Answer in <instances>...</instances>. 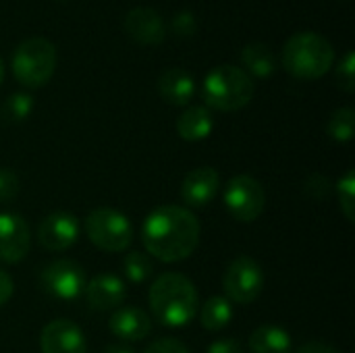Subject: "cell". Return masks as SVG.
<instances>
[{
	"label": "cell",
	"instance_id": "cell-1",
	"mask_svg": "<svg viewBox=\"0 0 355 353\" xmlns=\"http://www.w3.org/2000/svg\"><path fill=\"white\" fill-rule=\"evenodd\" d=\"M200 221L189 208L183 206H158L141 225V241L160 262H181L189 258L200 246Z\"/></svg>",
	"mask_w": 355,
	"mask_h": 353
},
{
	"label": "cell",
	"instance_id": "cell-2",
	"mask_svg": "<svg viewBox=\"0 0 355 353\" xmlns=\"http://www.w3.org/2000/svg\"><path fill=\"white\" fill-rule=\"evenodd\" d=\"M152 316L171 329L187 327L200 308V298L196 285L179 273H164L160 275L148 293Z\"/></svg>",
	"mask_w": 355,
	"mask_h": 353
},
{
	"label": "cell",
	"instance_id": "cell-3",
	"mask_svg": "<svg viewBox=\"0 0 355 353\" xmlns=\"http://www.w3.org/2000/svg\"><path fill=\"white\" fill-rule=\"evenodd\" d=\"M335 60L333 44L314 31L293 33L283 46V67L297 79H320Z\"/></svg>",
	"mask_w": 355,
	"mask_h": 353
},
{
	"label": "cell",
	"instance_id": "cell-4",
	"mask_svg": "<svg viewBox=\"0 0 355 353\" xmlns=\"http://www.w3.org/2000/svg\"><path fill=\"white\" fill-rule=\"evenodd\" d=\"M256 94L254 79L235 64H218L214 67L202 83V96L208 108L235 112L245 108Z\"/></svg>",
	"mask_w": 355,
	"mask_h": 353
},
{
	"label": "cell",
	"instance_id": "cell-5",
	"mask_svg": "<svg viewBox=\"0 0 355 353\" xmlns=\"http://www.w3.org/2000/svg\"><path fill=\"white\" fill-rule=\"evenodd\" d=\"M12 75L29 89L46 85L56 71V48L48 37L33 35L23 40L10 60Z\"/></svg>",
	"mask_w": 355,
	"mask_h": 353
},
{
	"label": "cell",
	"instance_id": "cell-6",
	"mask_svg": "<svg viewBox=\"0 0 355 353\" xmlns=\"http://www.w3.org/2000/svg\"><path fill=\"white\" fill-rule=\"evenodd\" d=\"M87 239L102 252H125L133 241L131 221L114 208H96L85 218Z\"/></svg>",
	"mask_w": 355,
	"mask_h": 353
},
{
	"label": "cell",
	"instance_id": "cell-7",
	"mask_svg": "<svg viewBox=\"0 0 355 353\" xmlns=\"http://www.w3.org/2000/svg\"><path fill=\"white\" fill-rule=\"evenodd\" d=\"M223 289H225V298L231 304L248 306L256 302L264 289L262 266L248 256L235 258L223 275Z\"/></svg>",
	"mask_w": 355,
	"mask_h": 353
},
{
	"label": "cell",
	"instance_id": "cell-8",
	"mask_svg": "<svg viewBox=\"0 0 355 353\" xmlns=\"http://www.w3.org/2000/svg\"><path fill=\"white\" fill-rule=\"evenodd\" d=\"M223 200L229 214L239 223H254L256 218H260L266 206V193L262 183L250 175L233 177L225 187Z\"/></svg>",
	"mask_w": 355,
	"mask_h": 353
},
{
	"label": "cell",
	"instance_id": "cell-9",
	"mask_svg": "<svg viewBox=\"0 0 355 353\" xmlns=\"http://www.w3.org/2000/svg\"><path fill=\"white\" fill-rule=\"evenodd\" d=\"M40 281L48 295L62 302H73L83 293L87 277L81 264L73 260H54L42 270Z\"/></svg>",
	"mask_w": 355,
	"mask_h": 353
},
{
	"label": "cell",
	"instance_id": "cell-10",
	"mask_svg": "<svg viewBox=\"0 0 355 353\" xmlns=\"http://www.w3.org/2000/svg\"><path fill=\"white\" fill-rule=\"evenodd\" d=\"M79 237V223L69 212H50L37 225V241L46 252H64Z\"/></svg>",
	"mask_w": 355,
	"mask_h": 353
},
{
	"label": "cell",
	"instance_id": "cell-11",
	"mask_svg": "<svg viewBox=\"0 0 355 353\" xmlns=\"http://www.w3.org/2000/svg\"><path fill=\"white\" fill-rule=\"evenodd\" d=\"M31 246L29 225L12 212H0V262H21Z\"/></svg>",
	"mask_w": 355,
	"mask_h": 353
},
{
	"label": "cell",
	"instance_id": "cell-12",
	"mask_svg": "<svg viewBox=\"0 0 355 353\" xmlns=\"http://www.w3.org/2000/svg\"><path fill=\"white\" fill-rule=\"evenodd\" d=\"M125 31L129 37L144 46H158L164 42L166 25L156 8L150 6H135L125 15Z\"/></svg>",
	"mask_w": 355,
	"mask_h": 353
},
{
	"label": "cell",
	"instance_id": "cell-13",
	"mask_svg": "<svg viewBox=\"0 0 355 353\" xmlns=\"http://www.w3.org/2000/svg\"><path fill=\"white\" fill-rule=\"evenodd\" d=\"M42 353H85L87 343L81 329L64 318L52 320L40 335Z\"/></svg>",
	"mask_w": 355,
	"mask_h": 353
},
{
	"label": "cell",
	"instance_id": "cell-14",
	"mask_svg": "<svg viewBox=\"0 0 355 353\" xmlns=\"http://www.w3.org/2000/svg\"><path fill=\"white\" fill-rule=\"evenodd\" d=\"M220 189V175L212 166H198L185 175L181 185V198L191 208L208 206Z\"/></svg>",
	"mask_w": 355,
	"mask_h": 353
},
{
	"label": "cell",
	"instance_id": "cell-15",
	"mask_svg": "<svg viewBox=\"0 0 355 353\" xmlns=\"http://www.w3.org/2000/svg\"><path fill=\"white\" fill-rule=\"evenodd\" d=\"M85 302L89 308L98 310V312H106V310H114L119 308L125 298H127V289L121 277L116 275H98L92 281L85 283L83 289Z\"/></svg>",
	"mask_w": 355,
	"mask_h": 353
},
{
	"label": "cell",
	"instance_id": "cell-16",
	"mask_svg": "<svg viewBox=\"0 0 355 353\" xmlns=\"http://www.w3.org/2000/svg\"><path fill=\"white\" fill-rule=\"evenodd\" d=\"M108 329L114 337L135 343L141 341L150 335L152 331V318L148 312H144L141 308L135 306H127V308H119L110 320H108Z\"/></svg>",
	"mask_w": 355,
	"mask_h": 353
},
{
	"label": "cell",
	"instance_id": "cell-17",
	"mask_svg": "<svg viewBox=\"0 0 355 353\" xmlns=\"http://www.w3.org/2000/svg\"><path fill=\"white\" fill-rule=\"evenodd\" d=\"M158 94L164 102L173 106H185L191 102L196 94V81L193 75L185 69L173 67L160 73L158 77Z\"/></svg>",
	"mask_w": 355,
	"mask_h": 353
},
{
	"label": "cell",
	"instance_id": "cell-18",
	"mask_svg": "<svg viewBox=\"0 0 355 353\" xmlns=\"http://www.w3.org/2000/svg\"><path fill=\"white\" fill-rule=\"evenodd\" d=\"M214 129V117L208 106H189L177 119V133L185 141H202Z\"/></svg>",
	"mask_w": 355,
	"mask_h": 353
},
{
	"label": "cell",
	"instance_id": "cell-19",
	"mask_svg": "<svg viewBox=\"0 0 355 353\" xmlns=\"http://www.w3.org/2000/svg\"><path fill=\"white\" fill-rule=\"evenodd\" d=\"M241 62H243V71L254 79H268L275 69H277V60H275V52L264 44V42H252L241 50Z\"/></svg>",
	"mask_w": 355,
	"mask_h": 353
},
{
	"label": "cell",
	"instance_id": "cell-20",
	"mask_svg": "<svg viewBox=\"0 0 355 353\" xmlns=\"http://www.w3.org/2000/svg\"><path fill=\"white\" fill-rule=\"evenodd\" d=\"M250 353H291V337L277 325L258 327L250 337Z\"/></svg>",
	"mask_w": 355,
	"mask_h": 353
},
{
	"label": "cell",
	"instance_id": "cell-21",
	"mask_svg": "<svg viewBox=\"0 0 355 353\" xmlns=\"http://www.w3.org/2000/svg\"><path fill=\"white\" fill-rule=\"evenodd\" d=\"M233 320V304L225 295H212L200 310V322L206 331L218 333Z\"/></svg>",
	"mask_w": 355,
	"mask_h": 353
},
{
	"label": "cell",
	"instance_id": "cell-22",
	"mask_svg": "<svg viewBox=\"0 0 355 353\" xmlns=\"http://www.w3.org/2000/svg\"><path fill=\"white\" fill-rule=\"evenodd\" d=\"M354 129H355V112L352 106H343V108H337L329 123H327V133L331 135L333 141H339V144H347L354 139Z\"/></svg>",
	"mask_w": 355,
	"mask_h": 353
},
{
	"label": "cell",
	"instance_id": "cell-23",
	"mask_svg": "<svg viewBox=\"0 0 355 353\" xmlns=\"http://www.w3.org/2000/svg\"><path fill=\"white\" fill-rule=\"evenodd\" d=\"M152 260L144 252H129L123 258V273L125 279L133 285H141L152 277Z\"/></svg>",
	"mask_w": 355,
	"mask_h": 353
},
{
	"label": "cell",
	"instance_id": "cell-24",
	"mask_svg": "<svg viewBox=\"0 0 355 353\" xmlns=\"http://www.w3.org/2000/svg\"><path fill=\"white\" fill-rule=\"evenodd\" d=\"M33 110V98L25 92H15L10 94L4 104H2V114L4 119H8L10 123H21L25 121Z\"/></svg>",
	"mask_w": 355,
	"mask_h": 353
},
{
	"label": "cell",
	"instance_id": "cell-25",
	"mask_svg": "<svg viewBox=\"0 0 355 353\" xmlns=\"http://www.w3.org/2000/svg\"><path fill=\"white\" fill-rule=\"evenodd\" d=\"M337 198H339V208L343 216L354 223L355 221V173L349 169L337 183Z\"/></svg>",
	"mask_w": 355,
	"mask_h": 353
},
{
	"label": "cell",
	"instance_id": "cell-26",
	"mask_svg": "<svg viewBox=\"0 0 355 353\" xmlns=\"http://www.w3.org/2000/svg\"><path fill=\"white\" fill-rule=\"evenodd\" d=\"M304 191H306V196L312 198L314 202H322V200L331 198V193H333V183H331L329 177H324V175H320V173H314V175H310V177L306 179Z\"/></svg>",
	"mask_w": 355,
	"mask_h": 353
},
{
	"label": "cell",
	"instance_id": "cell-27",
	"mask_svg": "<svg viewBox=\"0 0 355 353\" xmlns=\"http://www.w3.org/2000/svg\"><path fill=\"white\" fill-rule=\"evenodd\" d=\"M337 85L345 94H352L355 89V54L352 50L341 58L337 67Z\"/></svg>",
	"mask_w": 355,
	"mask_h": 353
},
{
	"label": "cell",
	"instance_id": "cell-28",
	"mask_svg": "<svg viewBox=\"0 0 355 353\" xmlns=\"http://www.w3.org/2000/svg\"><path fill=\"white\" fill-rule=\"evenodd\" d=\"M21 183L15 171L0 166V204H10L19 196Z\"/></svg>",
	"mask_w": 355,
	"mask_h": 353
},
{
	"label": "cell",
	"instance_id": "cell-29",
	"mask_svg": "<svg viewBox=\"0 0 355 353\" xmlns=\"http://www.w3.org/2000/svg\"><path fill=\"white\" fill-rule=\"evenodd\" d=\"M173 33H177L179 37H189L196 33L198 29V19L191 10H179L175 17H173Z\"/></svg>",
	"mask_w": 355,
	"mask_h": 353
},
{
	"label": "cell",
	"instance_id": "cell-30",
	"mask_svg": "<svg viewBox=\"0 0 355 353\" xmlns=\"http://www.w3.org/2000/svg\"><path fill=\"white\" fill-rule=\"evenodd\" d=\"M144 353H189V350L173 337H164V339H156L154 343H150Z\"/></svg>",
	"mask_w": 355,
	"mask_h": 353
},
{
	"label": "cell",
	"instance_id": "cell-31",
	"mask_svg": "<svg viewBox=\"0 0 355 353\" xmlns=\"http://www.w3.org/2000/svg\"><path fill=\"white\" fill-rule=\"evenodd\" d=\"M206 353H243V347L235 339H218L208 347Z\"/></svg>",
	"mask_w": 355,
	"mask_h": 353
},
{
	"label": "cell",
	"instance_id": "cell-32",
	"mask_svg": "<svg viewBox=\"0 0 355 353\" xmlns=\"http://www.w3.org/2000/svg\"><path fill=\"white\" fill-rule=\"evenodd\" d=\"M12 291H15V285H12L10 275L0 268V306H4L12 298Z\"/></svg>",
	"mask_w": 355,
	"mask_h": 353
},
{
	"label": "cell",
	"instance_id": "cell-33",
	"mask_svg": "<svg viewBox=\"0 0 355 353\" xmlns=\"http://www.w3.org/2000/svg\"><path fill=\"white\" fill-rule=\"evenodd\" d=\"M293 353H341L339 350H335L333 345H327V343H318V341H314V343H306V345H302L297 352Z\"/></svg>",
	"mask_w": 355,
	"mask_h": 353
},
{
	"label": "cell",
	"instance_id": "cell-34",
	"mask_svg": "<svg viewBox=\"0 0 355 353\" xmlns=\"http://www.w3.org/2000/svg\"><path fill=\"white\" fill-rule=\"evenodd\" d=\"M104 353H135L131 347H127V345H110V347H106V352Z\"/></svg>",
	"mask_w": 355,
	"mask_h": 353
},
{
	"label": "cell",
	"instance_id": "cell-35",
	"mask_svg": "<svg viewBox=\"0 0 355 353\" xmlns=\"http://www.w3.org/2000/svg\"><path fill=\"white\" fill-rule=\"evenodd\" d=\"M2 79H4V62L0 58V85H2Z\"/></svg>",
	"mask_w": 355,
	"mask_h": 353
}]
</instances>
